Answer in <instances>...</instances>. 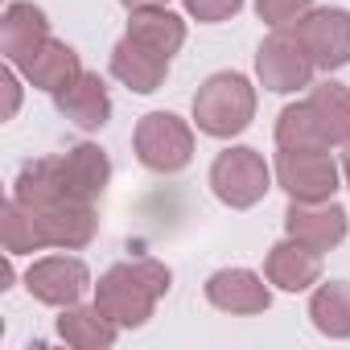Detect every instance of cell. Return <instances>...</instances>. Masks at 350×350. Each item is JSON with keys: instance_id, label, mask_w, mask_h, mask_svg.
I'll list each match as a JSON object with an SVG mask.
<instances>
[{"instance_id": "1", "label": "cell", "mask_w": 350, "mask_h": 350, "mask_svg": "<svg viewBox=\"0 0 350 350\" xmlns=\"http://www.w3.org/2000/svg\"><path fill=\"white\" fill-rule=\"evenodd\" d=\"M13 198L33 211V219H38V227L46 235V247H87L95 239V223H99L95 219V202L79 198L62 182L58 157L29 161L17 173Z\"/></svg>"}, {"instance_id": "2", "label": "cell", "mask_w": 350, "mask_h": 350, "mask_svg": "<svg viewBox=\"0 0 350 350\" xmlns=\"http://www.w3.org/2000/svg\"><path fill=\"white\" fill-rule=\"evenodd\" d=\"M169 293V268L157 260H128L116 264L99 276L95 284V305L120 325V329H136L152 317L157 301Z\"/></svg>"}, {"instance_id": "3", "label": "cell", "mask_w": 350, "mask_h": 350, "mask_svg": "<svg viewBox=\"0 0 350 350\" xmlns=\"http://www.w3.org/2000/svg\"><path fill=\"white\" fill-rule=\"evenodd\" d=\"M256 116V91L243 75H215L194 95V120L206 136H239Z\"/></svg>"}, {"instance_id": "4", "label": "cell", "mask_w": 350, "mask_h": 350, "mask_svg": "<svg viewBox=\"0 0 350 350\" xmlns=\"http://www.w3.org/2000/svg\"><path fill=\"white\" fill-rule=\"evenodd\" d=\"M136 157L152 173H178L194 157V132L173 111H152L136 124Z\"/></svg>"}, {"instance_id": "5", "label": "cell", "mask_w": 350, "mask_h": 350, "mask_svg": "<svg viewBox=\"0 0 350 350\" xmlns=\"http://www.w3.org/2000/svg\"><path fill=\"white\" fill-rule=\"evenodd\" d=\"M276 182L293 202H329L338 190V165L325 148H280Z\"/></svg>"}, {"instance_id": "6", "label": "cell", "mask_w": 350, "mask_h": 350, "mask_svg": "<svg viewBox=\"0 0 350 350\" xmlns=\"http://www.w3.org/2000/svg\"><path fill=\"white\" fill-rule=\"evenodd\" d=\"M211 186H215L219 202L247 211L268 194V165L256 148H227L211 165Z\"/></svg>"}, {"instance_id": "7", "label": "cell", "mask_w": 350, "mask_h": 350, "mask_svg": "<svg viewBox=\"0 0 350 350\" xmlns=\"http://www.w3.org/2000/svg\"><path fill=\"white\" fill-rule=\"evenodd\" d=\"M256 70H260V79H264V87L268 91H297V87H309V79H313V58H309V50L301 46V38L297 33H288V29H276L272 38H264V46H260V54H256Z\"/></svg>"}, {"instance_id": "8", "label": "cell", "mask_w": 350, "mask_h": 350, "mask_svg": "<svg viewBox=\"0 0 350 350\" xmlns=\"http://www.w3.org/2000/svg\"><path fill=\"white\" fill-rule=\"evenodd\" d=\"M297 38L309 50L313 66L338 70L350 62V13L346 9H313L297 21Z\"/></svg>"}, {"instance_id": "9", "label": "cell", "mask_w": 350, "mask_h": 350, "mask_svg": "<svg viewBox=\"0 0 350 350\" xmlns=\"http://www.w3.org/2000/svg\"><path fill=\"white\" fill-rule=\"evenodd\" d=\"M87 264L83 260H70V256H50V260H38L29 272H25V284L29 293L42 301V305H75L83 293H87Z\"/></svg>"}, {"instance_id": "10", "label": "cell", "mask_w": 350, "mask_h": 350, "mask_svg": "<svg viewBox=\"0 0 350 350\" xmlns=\"http://www.w3.org/2000/svg\"><path fill=\"white\" fill-rule=\"evenodd\" d=\"M284 227L293 239L317 252H329L346 239V211L338 202H293L284 211Z\"/></svg>"}, {"instance_id": "11", "label": "cell", "mask_w": 350, "mask_h": 350, "mask_svg": "<svg viewBox=\"0 0 350 350\" xmlns=\"http://www.w3.org/2000/svg\"><path fill=\"white\" fill-rule=\"evenodd\" d=\"M206 301L223 313H264L272 305L268 284L247 268H223L206 280Z\"/></svg>"}, {"instance_id": "12", "label": "cell", "mask_w": 350, "mask_h": 350, "mask_svg": "<svg viewBox=\"0 0 350 350\" xmlns=\"http://www.w3.org/2000/svg\"><path fill=\"white\" fill-rule=\"evenodd\" d=\"M54 103H58V111H62L70 124H79V128H87V132L103 128L107 116H111V99H107L103 79H99V75H87V70H83L79 79H70L62 91H54Z\"/></svg>"}, {"instance_id": "13", "label": "cell", "mask_w": 350, "mask_h": 350, "mask_svg": "<svg viewBox=\"0 0 350 350\" xmlns=\"http://www.w3.org/2000/svg\"><path fill=\"white\" fill-rule=\"evenodd\" d=\"M17 70L33 83V87H42V91H62L70 79H79L83 75V62H79V54L66 46V42H58V38H46L25 62H17Z\"/></svg>"}, {"instance_id": "14", "label": "cell", "mask_w": 350, "mask_h": 350, "mask_svg": "<svg viewBox=\"0 0 350 350\" xmlns=\"http://www.w3.org/2000/svg\"><path fill=\"white\" fill-rule=\"evenodd\" d=\"M317 276H321V252L317 247L288 235L284 243H276L268 252V280L280 284L284 293H301V288L317 284Z\"/></svg>"}, {"instance_id": "15", "label": "cell", "mask_w": 350, "mask_h": 350, "mask_svg": "<svg viewBox=\"0 0 350 350\" xmlns=\"http://www.w3.org/2000/svg\"><path fill=\"white\" fill-rule=\"evenodd\" d=\"M165 70H169V58H161L157 50L140 46L132 33H128L124 42H116V50H111V75H116L124 87L140 91V95L157 91L161 79H165Z\"/></svg>"}, {"instance_id": "16", "label": "cell", "mask_w": 350, "mask_h": 350, "mask_svg": "<svg viewBox=\"0 0 350 350\" xmlns=\"http://www.w3.org/2000/svg\"><path fill=\"white\" fill-rule=\"evenodd\" d=\"M46 38H50V21H46L42 9L21 5V0L5 9V21H0V50H5V58H9L13 66L25 62Z\"/></svg>"}, {"instance_id": "17", "label": "cell", "mask_w": 350, "mask_h": 350, "mask_svg": "<svg viewBox=\"0 0 350 350\" xmlns=\"http://www.w3.org/2000/svg\"><path fill=\"white\" fill-rule=\"evenodd\" d=\"M58 169H62V182H66L79 198H87V202L103 198L107 178H111V161H107V152L95 148V144L70 148L66 157H58Z\"/></svg>"}, {"instance_id": "18", "label": "cell", "mask_w": 350, "mask_h": 350, "mask_svg": "<svg viewBox=\"0 0 350 350\" xmlns=\"http://www.w3.org/2000/svg\"><path fill=\"white\" fill-rule=\"evenodd\" d=\"M128 33L140 46L157 50L161 58H173L182 50V42H186V21L178 13H169V9H132Z\"/></svg>"}, {"instance_id": "19", "label": "cell", "mask_w": 350, "mask_h": 350, "mask_svg": "<svg viewBox=\"0 0 350 350\" xmlns=\"http://www.w3.org/2000/svg\"><path fill=\"white\" fill-rule=\"evenodd\" d=\"M116 321L95 305V309H79V305H66V313L58 317V334L79 346V350H107L116 342Z\"/></svg>"}, {"instance_id": "20", "label": "cell", "mask_w": 350, "mask_h": 350, "mask_svg": "<svg viewBox=\"0 0 350 350\" xmlns=\"http://www.w3.org/2000/svg\"><path fill=\"white\" fill-rule=\"evenodd\" d=\"M309 107H313V116H317L329 144H350V87L321 83V87H313Z\"/></svg>"}, {"instance_id": "21", "label": "cell", "mask_w": 350, "mask_h": 350, "mask_svg": "<svg viewBox=\"0 0 350 350\" xmlns=\"http://www.w3.org/2000/svg\"><path fill=\"white\" fill-rule=\"evenodd\" d=\"M309 317L325 338H350V284L346 280L321 284L309 301Z\"/></svg>"}, {"instance_id": "22", "label": "cell", "mask_w": 350, "mask_h": 350, "mask_svg": "<svg viewBox=\"0 0 350 350\" xmlns=\"http://www.w3.org/2000/svg\"><path fill=\"white\" fill-rule=\"evenodd\" d=\"M276 144L280 148H329V140H325L313 107H309V99L280 111V120H276Z\"/></svg>"}, {"instance_id": "23", "label": "cell", "mask_w": 350, "mask_h": 350, "mask_svg": "<svg viewBox=\"0 0 350 350\" xmlns=\"http://www.w3.org/2000/svg\"><path fill=\"white\" fill-rule=\"evenodd\" d=\"M0 235H5V252H9V256H21V252H38V247H46V235H42L33 211L21 206L17 198H9L5 211H0Z\"/></svg>"}, {"instance_id": "24", "label": "cell", "mask_w": 350, "mask_h": 350, "mask_svg": "<svg viewBox=\"0 0 350 350\" xmlns=\"http://www.w3.org/2000/svg\"><path fill=\"white\" fill-rule=\"evenodd\" d=\"M309 5H313V0H256V13L272 29H288L293 21H301L309 13Z\"/></svg>"}, {"instance_id": "25", "label": "cell", "mask_w": 350, "mask_h": 350, "mask_svg": "<svg viewBox=\"0 0 350 350\" xmlns=\"http://www.w3.org/2000/svg\"><path fill=\"white\" fill-rule=\"evenodd\" d=\"M243 9V0H186V13L190 17H198V21H227V17H235Z\"/></svg>"}, {"instance_id": "26", "label": "cell", "mask_w": 350, "mask_h": 350, "mask_svg": "<svg viewBox=\"0 0 350 350\" xmlns=\"http://www.w3.org/2000/svg\"><path fill=\"white\" fill-rule=\"evenodd\" d=\"M5 95H9V103H5V120H13V116H17V103H21V87H17L13 66L5 70Z\"/></svg>"}, {"instance_id": "27", "label": "cell", "mask_w": 350, "mask_h": 350, "mask_svg": "<svg viewBox=\"0 0 350 350\" xmlns=\"http://www.w3.org/2000/svg\"><path fill=\"white\" fill-rule=\"evenodd\" d=\"M120 5H128V9H165L169 0H120Z\"/></svg>"}, {"instance_id": "28", "label": "cell", "mask_w": 350, "mask_h": 350, "mask_svg": "<svg viewBox=\"0 0 350 350\" xmlns=\"http://www.w3.org/2000/svg\"><path fill=\"white\" fill-rule=\"evenodd\" d=\"M342 173H346V186H350V144H346V157H342Z\"/></svg>"}]
</instances>
